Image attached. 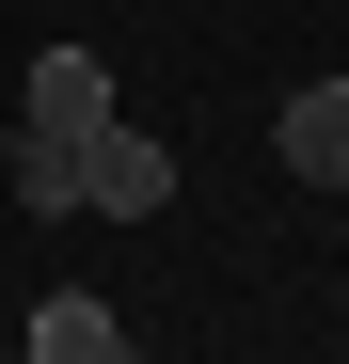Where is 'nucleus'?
Instances as JSON below:
<instances>
[{
	"instance_id": "5",
	"label": "nucleus",
	"mask_w": 349,
	"mask_h": 364,
	"mask_svg": "<svg viewBox=\"0 0 349 364\" xmlns=\"http://www.w3.org/2000/svg\"><path fill=\"white\" fill-rule=\"evenodd\" d=\"M0 191H16L32 222H80V143H32V127H16V159H0Z\"/></svg>"
},
{
	"instance_id": "4",
	"label": "nucleus",
	"mask_w": 349,
	"mask_h": 364,
	"mask_svg": "<svg viewBox=\"0 0 349 364\" xmlns=\"http://www.w3.org/2000/svg\"><path fill=\"white\" fill-rule=\"evenodd\" d=\"M32 364H143V348H127V317H111L95 285H48L32 301Z\"/></svg>"
},
{
	"instance_id": "3",
	"label": "nucleus",
	"mask_w": 349,
	"mask_h": 364,
	"mask_svg": "<svg viewBox=\"0 0 349 364\" xmlns=\"http://www.w3.org/2000/svg\"><path fill=\"white\" fill-rule=\"evenodd\" d=\"M80 206H95V222H159V206H174V159H159L143 127H111V143H80Z\"/></svg>"
},
{
	"instance_id": "6",
	"label": "nucleus",
	"mask_w": 349,
	"mask_h": 364,
	"mask_svg": "<svg viewBox=\"0 0 349 364\" xmlns=\"http://www.w3.org/2000/svg\"><path fill=\"white\" fill-rule=\"evenodd\" d=\"M16 364H32V348H16Z\"/></svg>"
},
{
	"instance_id": "1",
	"label": "nucleus",
	"mask_w": 349,
	"mask_h": 364,
	"mask_svg": "<svg viewBox=\"0 0 349 364\" xmlns=\"http://www.w3.org/2000/svg\"><path fill=\"white\" fill-rule=\"evenodd\" d=\"M111 127H127V111H111V64L95 48H48L32 64V143H111Z\"/></svg>"
},
{
	"instance_id": "2",
	"label": "nucleus",
	"mask_w": 349,
	"mask_h": 364,
	"mask_svg": "<svg viewBox=\"0 0 349 364\" xmlns=\"http://www.w3.org/2000/svg\"><path fill=\"white\" fill-rule=\"evenodd\" d=\"M270 143H286V174H302V191H349V64L286 95V111H270Z\"/></svg>"
}]
</instances>
